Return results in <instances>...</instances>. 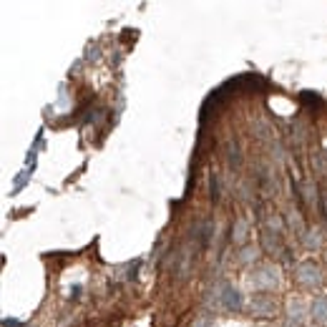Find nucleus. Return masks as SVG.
I'll use <instances>...</instances> for the list:
<instances>
[{"label": "nucleus", "mask_w": 327, "mask_h": 327, "mask_svg": "<svg viewBox=\"0 0 327 327\" xmlns=\"http://www.w3.org/2000/svg\"><path fill=\"white\" fill-rule=\"evenodd\" d=\"M320 199H322V212L327 214V191H322V196H320Z\"/></svg>", "instance_id": "16"}, {"label": "nucleus", "mask_w": 327, "mask_h": 327, "mask_svg": "<svg viewBox=\"0 0 327 327\" xmlns=\"http://www.w3.org/2000/svg\"><path fill=\"white\" fill-rule=\"evenodd\" d=\"M267 88V81L262 78V76H257V73H242V76H237V78H229L227 83H222L219 86V91L229 98L232 93H259V91H264Z\"/></svg>", "instance_id": "1"}, {"label": "nucleus", "mask_w": 327, "mask_h": 327, "mask_svg": "<svg viewBox=\"0 0 327 327\" xmlns=\"http://www.w3.org/2000/svg\"><path fill=\"white\" fill-rule=\"evenodd\" d=\"M222 302H224L227 310H239V307H242V295H239V290H234V287H224Z\"/></svg>", "instance_id": "6"}, {"label": "nucleus", "mask_w": 327, "mask_h": 327, "mask_svg": "<svg viewBox=\"0 0 327 327\" xmlns=\"http://www.w3.org/2000/svg\"><path fill=\"white\" fill-rule=\"evenodd\" d=\"M239 259H242V262H249V259H252V247H244V249H242V257H239Z\"/></svg>", "instance_id": "14"}, {"label": "nucleus", "mask_w": 327, "mask_h": 327, "mask_svg": "<svg viewBox=\"0 0 327 327\" xmlns=\"http://www.w3.org/2000/svg\"><path fill=\"white\" fill-rule=\"evenodd\" d=\"M272 310H274L272 300H267V297H254V302H252V312H254V315L267 317V315H272Z\"/></svg>", "instance_id": "7"}, {"label": "nucleus", "mask_w": 327, "mask_h": 327, "mask_svg": "<svg viewBox=\"0 0 327 327\" xmlns=\"http://www.w3.org/2000/svg\"><path fill=\"white\" fill-rule=\"evenodd\" d=\"M297 277L302 284H307V287H312V284H320V269L312 264V262H302L297 267Z\"/></svg>", "instance_id": "3"}, {"label": "nucleus", "mask_w": 327, "mask_h": 327, "mask_svg": "<svg viewBox=\"0 0 327 327\" xmlns=\"http://www.w3.org/2000/svg\"><path fill=\"white\" fill-rule=\"evenodd\" d=\"M224 151H227V164H229V169H239V166H242L239 144H237L234 139H229V141H227V146H224Z\"/></svg>", "instance_id": "4"}, {"label": "nucleus", "mask_w": 327, "mask_h": 327, "mask_svg": "<svg viewBox=\"0 0 327 327\" xmlns=\"http://www.w3.org/2000/svg\"><path fill=\"white\" fill-rule=\"evenodd\" d=\"M3 325H5V327H20V322H18V320H10V317H5Z\"/></svg>", "instance_id": "15"}, {"label": "nucleus", "mask_w": 327, "mask_h": 327, "mask_svg": "<svg viewBox=\"0 0 327 327\" xmlns=\"http://www.w3.org/2000/svg\"><path fill=\"white\" fill-rule=\"evenodd\" d=\"M274 282H277V277L272 274L269 267H262V269L252 277V284H254V287H274Z\"/></svg>", "instance_id": "5"}, {"label": "nucleus", "mask_w": 327, "mask_h": 327, "mask_svg": "<svg viewBox=\"0 0 327 327\" xmlns=\"http://www.w3.org/2000/svg\"><path fill=\"white\" fill-rule=\"evenodd\" d=\"M244 234H247V222H244V219H237V224L232 227V237H234L237 242H242Z\"/></svg>", "instance_id": "12"}, {"label": "nucleus", "mask_w": 327, "mask_h": 327, "mask_svg": "<svg viewBox=\"0 0 327 327\" xmlns=\"http://www.w3.org/2000/svg\"><path fill=\"white\" fill-rule=\"evenodd\" d=\"M262 247L267 254L272 257H279V254H287V249H284V244H282V234L272 232V229H262Z\"/></svg>", "instance_id": "2"}, {"label": "nucleus", "mask_w": 327, "mask_h": 327, "mask_svg": "<svg viewBox=\"0 0 327 327\" xmlns=\"http://www.w3.org/2000/svg\"><path fill=\"white\" fill-rule=\"evenodd\" d=\"M300 101H302L305 106H310L312 111H315V108H320V103H322V101H320V96H317V93H312V91H302V93H300Z\"/></svg>", "instance_id": "11"}, {"label": "nucleus", "mask_w": 327, "mask_h": 327, "mask_svg": "<svg viewBox=\"0 0 327 327\" xmlns=\"http://www.w3.org/2000/svg\"><path fill=\"white\" fill-rule=\"evenodd\" d=\"M312 317L317 322H327V297H317L312 302Z\"/></svg>", "instance_id": "8"}, {"label": "nucleus", "mask_w": 327, "mask_h": 327, "mask_svg": "<svg viewBox=\"0 0 327 327\" xmlns=\"http://www.w3.org/2000/svg\"><path fill=\"white\" fill-rule=\"evenodd\" d=\"M219 196H222V184H219V176H217V174H212V176H209V199L217 204V201H219Z\"/></svg>", "instance_id": "10"}, {"label": "nucleus", "mask_w": 327, "mask_h": 327, "mask_svg": "<svg viewBox=\"0 0 327 327\" xmlns=\"http://www.w3.org/2000/svg\"><path fill=\"white\" fill-rule=\"evenodd\" d=\"M287 327H302V305H292L290 307V317H287Z\"/></svg>", "instance_id": "9"}, {"label": "nucleus", "mask_w": 327, "mask_h": 327, "mask_svg": "<svg viewBox=\"0 0 327 327\" xmlns=\"http://www.w3.org/2000/svg\"><path fill=\"white\" fill-rule=\"evenodd\" d=\"M25 181H28V171H20V176H18V179H15V184H13V191L18 194V191L25 186Z\"/></svg>", "instance_id": "13"}]
</instances>
